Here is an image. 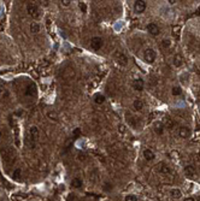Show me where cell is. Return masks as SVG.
Wrapping results in <instances>:
<instances>
[{
  "mask_svg": "<svg viewBox=\"0 0 200 201\" xmlns=\"http://www.w3.org/2000/svg\"><path fill=\"white\" fill-rule=\"evenodd\" d=\"M0 154H1L3 162L6 164H13L16 160V150L13 147L7 146L0 149Z\"/></svg>",
  "mask_w": 200,
  "mask_h": 201,
  "instance_id": "1",
  "label": "cell"
},
{
  "mask_svg": "<svg viewBox=\"0 0 200 201\" xmlns=\"http://www.w3.org/2000/svg\"><path fill=\"white\" fill-rule=\"evenodd\" d=\"M27 12L33 19H39L40 17H41V11H40L39 6L36 4H34V3H28L27 4Z\"/></svg>",
  "mask_w": 200,
  "mask_h": 201,
  "instance_id": "2",
  "label": "cell"
},
{
  "mask_svg": "<svg viewBox=\"0 0 200 201\" xmlns=\"http://www.w3.org/2000/svg\"><path fill=\"white\" fill-rule=\"evenodd\" d=\"M156 58H157V53L153 48L147 47L144 51V60L147 64H153L156 62Z\"/></svg>",
  "mask_w": 200,
  "mask_h": 201,
  "instance_id": "3",
  "label": "cell"
},
{
  "mask_svg": "<svg viewBox=\"0 0 200 201\" xmlns=\"http://www.w3.org/2000/svg\"><path fill=\"white\" fill-rule=\"evenodd\" d=\"M39 137H40L39 129L35 125H32L28 130V140L33 143V146H35V143L39 141Z\"/></svg>",
  "mask_w": 200,
  "mask_h": 201,
  "instance_id": "4",
  "label": "cell"
},
{
  "mask_svg": "<svg viewBox=\"0 0 200 201\" xmlns=\"http://www.w3.org/2000/svg\"><path fill=\"white\" fill-rule=\"evenodd\" d=\"M89 45H91V48L92 49H94V51H99V49L104 46V41H103V39L100 37V36H93L91 39V42H89Z\"/></svg>",
  "mask_w": 200,
  "mask_h": 201,
  "instance_id": "5",
  "label": "cell"
},
{
  "mask_svg": "<svg viewBox=\"0 0 200 201\" xmlns=\"http://www.w3.org/2000/svg\"><path fill=\"white\" fill-rule=\"evenodd\" d=\"M134 11L135 13H144L145 10L147 7V4L145 0H136V1H134Z\"/></svg>",
  "mask_w": 200,
  "mask_h": 201,
  "instance_id": "6",
  "label": "cell"
},
{
  "mask_svg": "<svg viewBox=\"0 0 200 201\" xmlns=\"http://www.w3.org/2000/svg\"><path fill=\"white\" fill-rule=\"evenodd\" d=\"M132 87H133V89L136 90V92H142L144 88H145V81L142 78H135L132 82Z\"/></svg>",
  "mask_w": 200,
  "mask_h": 201,
  "instance_id": "7",
  "label": "cell"
},
{
  "mask_svg": "<svg viewBox=\"0 0 200 201\" xmlns=\"http://www.w3.org/2000/svg\"><path fill=\"white\" fill-rule=\"evenodd\" d=\"M146 29H147L148 34H151L152 36H158L161 34V29H159V27L156 23H148L146 25Z\"/></svg>",
  "mask_w": 200,
  "mask_h": 201,
  "instance_id": "8",
  "label": "cell"
},
{
  "mask_svg": "<svg viewBox=\"0 0 200 201\" xmlns=\"http://www.w3.org/2000/svg\"><path fill=\"white\" fill-rule=\"evenodd\" d=\"M177 134H178V136L181 137V138H188L189 136H191L192 131H191V129H189L188 127H185V125H182V127H180V129H178Z\"/></svg>",
  "mask_w": 200,
  "mask_h": 201,
  "instance_id": "9",
  "label": "cell"
},
{
  "mask_svg": "<svg viewBox=\"0 0 200 201\" xmlns=\"http://www.w3.org/2000/svg\"><path fill=\"white\" fill-rule=\"evenodd\" d=\"M142 157L145 158V160H147V162H152V160H154V158H156V153L151 148H145L144 152H142Z\"/></svg>",
  "mask_w": 200,
  "mask_h": 201,
  "instance_id": "10",
  "label": "cell"
},
{
  "mask_svg": "<svg viewBox=\"0 0 200 201\" xmlns=\"http://www.w3.org/2000/svg\"><path fill=\"white\" fill-rule=\"evenodd\" d=\"M116 60H117V63L119 65H122V66H125L128 64V57L123 53V52H118L116 53Z\"/></svg>",
  "mask_w": 200,
  "mask_h": 201,
  "instance_id": "11",
  "label": "cell"
},
{
  "mask_svg": "<svg viewBox=\"0 0 200 201\" xmlns=\"http://www.w3.org/2000/svg\"><path fill=\"white\" fill-rule=\"evenodd\" d=\"M157 171L158 172H161L163 175H169V174H171V170H170V167L165 164V163H159L157 164Z\"/></svg>",
  "mask_w": 200,
  "mask_h": 201,
  "instance_id": "12",
  "label": "cell"
},
{
  "mask_svg": "<svg viewBox=\"0 0 200 201\" xmlns=\"http://www.w3.org/2000/svg\"><path fill=\"white\" fill-rule=\"evenodd\" d=\"M185 175L188 177V178H194L195 175H196V170L193 165H187L185 167Z\"/></svg>",
  "mask_w": 200,
  "mask_h": 201,
  "instance_id": "13",
  "label": "cell"
},
{
  "mask_svg": "<svg viewBox=\"0 0 200 201\" xmlns=\"http://www.w3.org/2000/svg\"><path fill=\"white\" fill-rule=\"evenodd\" d=\"M153 129H154V133L157 135H163L164 134V130H165V127L163 125L162 122H156L153 124Z\"/></svg>",
  "mask_w": 200,
  "mask_h": 201,
  "instance_id": "14",
  "label": "cell"
},
{
  "mask_svg": "<svg viewBox=\"0 0 200 201\" xmlns=\"http://www.w3.org/2000/svg\"><path fill=\"white\" fill-rule=\"evenodd\" d=\"M125 120H127V123L130 125V127L137 128V119H136L134 116H132L130 113H127V115H125Z\"/></svg>",
  "mask_w": 200,
  "mask_h": 201,
  "instance_id": "15",
  "label": "cell"
},
{
  "mask_svg": "<svg viewBox=\"0 0 200 201\" xmlns=\"http://www.w3.org/2000/svg\"><path fill=\"white\" fill-rule=\"evenodd\" d=\"M173 64L175 67H181L183 65V58L181 54H175L173 58Z\"/></svg>",
  "mask_w": 200,
  "mask_h": 201,
  "instance_id": "16",
  "label": "cell"
},
{
  "mask_svg": "<svg viewBox=\"0 0 200 201\" xmlns=\"http://www.w3.org/2000/svg\"><path fill=\"white\" fill-rule=\"evenodd\" d=\"M144 106H145V104H144V101L141 99H135L134 101H133V108L135 110V111H142L144 110Z\"/></svg>",
  "mask_w": 200,
  "mask_h": 201,
  "instance_id": "17",
  "label": "cell"
},
{
  "mask_svg": "<svg viewBox=\"0 0 200 201\" xmlns=\"http://www.w3.org/2000/svg\"><path fill=\"white\" fill-rule=\"evenodd\" d=\"M94 103L96 104V105H103L104 103H105V95L104 94H100V93H96L95 95H94Z\"/></svg>",
  "mask_w": 200,
  "mask_h": 201,
  "instance_id": "18",
  "label": "cell"
},
{
  "mask_svg": "<svg viewBox=\"0 0 200 201\" xmlns=\"http://www.w3.org/2000/svg\"><path fill=\"white\" fill-rule=\"evenodd\" d=\"M29 29H30V33L32 34H39L40 33V24L36 23V22H32L30 25H29Z\"/></svg>",
  "mask_w": 200,
  "mask_h": 201,
  "instance_id": "19",
  "label": "cell"
},
{
  "mask_svg": "<svg viewBox=\"0 0 200 201\" xmlns=\"http://www.w3.org/2000/svg\"><path fill=\"white\" fill-rule=\"evenodd\" d=\"M170 195H171L173 199H180L182 196V192L180 189H177V188H174V189L170 190Z\"/></svg>",
  "mask_w": 200,
  "mask_h": 201,
  "instance_id": "20",
  "label": "cell"
},
{
  "mask_svg": "<svg viewBox=\"0 0 200 201\" xmlns=\"http://www.w3.org/2000/svg\"><path fill=\"white\" fill-rule=\"evenodd\" d=\"M82 184H83L82 179H81V178H78V177H75V178H73V181H71V186H73L74 188H76V189L81 188V187H82Z\"/></svg>",
  "mask_w": 200,
  "mask_h": 201,
  "instance_id": "21",
  "label": "cell"
},
{
  "mask_svg": "<svg viewBox=\"0 0 200 201\" xmlns=\"http://www.w3.org/2000/svg\"><path fill=\"white\" fill-rule=\"evenodd\" d=\"M175 120L173 119V118H170V117H168L166 119H165V127L166 128H169V129H173V128H175Z\"/></svg>",
  "mask_w": 200,
  "mask_h": 201,
  "instance_id": "22",
  "label": "cell"
},
{
  "mask_svg": "<svg viewBox=\"0 0 200 201\" xmlns=\"http://www.w3.org/2000/svg\"><path fill=\"white\" fill-rule=\"evenodd\" d=\"M171 94H173L174 96H178V95H181V94H182V88H181V87H178V86L173 87V89H171Z\"/></svg>",
  "mask_w": 200,
  "mask_h": 201,
  "instance_id": "23",
  "label": "cell"
},
{
  "mask_svg": "<svg viewBox=\"0 0 200 201\" xmlns=\"http://www.w3.org/2000/svg\"><path fill=\"white\" fill-rule=\"evenodd\" d=\"M162 47L164 49L170 48V47H171V40H170V39H163L162 40Z\"/></svg>",
  "mask_w": 200,
  "mask_h": 201,
  "instance_id": "24",
  "label": "cell"
},
{
  "mask_svg": "<svg viewBox=\"0 0 200 201\" xmlns=\"http://www.w3.org/2000/svg\"><path fill=\"white\" fill-rule=\"evenodd\" d=\"M21 176H22V170H21V169H16L15 171H13V174H12L13 179L19 181V179H21Z\"/></svg>",
  "mask_w": 200,
  "mask_h": 201,
  "instance_id": "25",
  "label": "cell"
},
{
  "mask_svg": "<svg viewBox=\"0 0 200 201\" xmlns=\"http://www.w3.org/2000/svg\"><path fill=\"white\" fill-rule=\"evenodd\" d=\"M103 189L105 190V192H111V190H112V184L111 183H110V182H105L104 183V186H103Z\"/></svg>",
  "mask_w": 200,
  "mask_h": 201,
  "instance_id": "26",
  "label": "cell"
},
{
  "mask_svg": "<svg viewBox=\"0 0 200 201\" xmlns=\"http://www.w3.org/2000/svg\"><path fill=\"white\" fill-rule=\"evenodd\" d=\"M78 7H80V10L83 12V13H86L87 12V5H86V3H83V1H78Z\"/></svg>",
  "mask_w": 200,
  "mask_h": 201,
  "instance_id": "27",
  "label": "cell"
},
{
  "mask_svg": "<svg viewBox=\"0 0 200 201\" xmlns=\"http://www.w3.org/2000/svg\"><path fill=\"white\" fill-rule=\"evenodd\" d=\"M34 89H35V86H34V84H30V86L28 87V90L25 92V94H27V95H33Z\"/></svg>",
  "mask_w": 200,
  "mask_h": 201,
  "instance_id": "28",
  "label": "cell"
},
{
  "mask_svg": "<svg viewBox=\"0 0 200 201\" xmlns=\"http://www.w3.org/2000/svg\"><path fill=\"white\" fill-rule=\"evenodd\" d=\"M124 201H137V197H136L135 195L130 194V195H127V196L124 197Z\"/></svg>",
  "mask_w": 200,
  "mask_h": 201,
  "instance_id": "29",
  "label": "cell"
},
{
  "mask_svg": "<svg viewBox=\"0 0 200 201\" xmlns=\"http://www.w3.org/2000/svg\"><path fill=\"white\" fill-rule=\"evenodd\" d=\"M62 5H63L64 7H69L70 5H71V1H70V0H63V1H62Z\"/></svg>",
  "mask_w": 200,
  "mask_h": 201,
  "instance_id": "30",
  "label": "cell"
},
{
  "mask_svg": "<svg viewBox=\"0 0 200 201\" xmlns=\"http://www.w3.org/2000/svg\"><path fill=\"white\" fill-rule=\"evenodd\" d=\"M77 159H78V160H85V159H86V155H85L82 152H80V153L77 154Z\"/></svg>",
  "mask_w": 200,
  "mask_h": 201,
  "instance_id": "31",
  "label": "cell"
},
{
  "mask_svg": "<svg viewBox=\"0 0 200 201\" xmlns=\"http://www.w3.org/2000/svg\"><path fill=\"white\" fill-rule=\"evenodd\" d=\"M118 131H119V133H124V131H125V127H124L123 124L118 125Z\"/></svg>",
  "mask_w": 200,
  "mask_h": 201,
  "instance_id": "32",
  "label": "cell"
},
{
  "mask_svg": "<svg viewBox=\"0 0 200 201\" xmlns=\"http://www.w3.org/2000/svg\"><path fill=\"white\" fill-rule=\"evenodd\" d=\"M48 117L51 118V119H54V120L57 119V115H56L54 112H49V113H48Z\"/></svg>",
  "mask_w": 200,
  "mask_h": 201,
  "instance_id": "33",
  "label": "cell"
},
{
  "mask_svg": "<svg viewBox=\"0 0 200 201\" xmlns=\"http://www.w3.org/2000/svg\"><path fill=\"white\" fill-rule=\"evenodd\" d=\"M5 92V87H4V83L0 82V94H4Z\"/></svg>",
  "mask_w": 200,
  "mask_h": 201,
  "instance_id": "34",
  "label": "cell"
},
{
  "mask_svg": "<svg viewBox=\"0 0 200 201\" xmlns=\"http://www.w3.org/2000/svg\"><path fill=\"white\" fill-rule=\"evenodd\" d=\"M183 201H195V200H194L193 197H191V196H188V197H186Z\"/></svg>",
  "mask_w": 200,
  "mask_h": 201,
  "instance_id": "35",
  "label": "cell"
},
{
  "mask_svg": "<svg viewBox=\"0 0 200 201\" xmlns=\"http://www.w3.org/2000/svg\"><path fill=\"white\" fill-rule=\"evenodd\" d=\"M168 3H169L170 5H175V4L177 3V1H176V0H169V1H168Z\"/></svg>",
  "mask_w": 200,
  "mask_h": 201,
  "instance_id": "36",
  "label": "cell"
},
{
  "mask_svg": "<svg viewBox=\"0 0 200 201\" xmlns=\"http://www.w3.org/2000/svg\"><path fill=\"white\" fill-rule=\"evenodd\" d=\"M3 29H4V24H1V25H0V32H1Z\"/></svg>",
  "mask_w": 200,
  "mask_h": 201,
  "instance_id": "37",
  "label": "cell"
},
{
  "mask_svg": "<svg viewBox=\"0 0 200 201\" xmlns=\"http://www.w3.org/2000/svg\"><path fill=\"white\" fill-rule=\"evenodd\" d=\"M0 137H1V131H0Z\"/></svg>",
  "mask_w": 200,
  "mask_h": 201,
  "instance_id": "38",
  "label": "cell"
}]
</instances>
